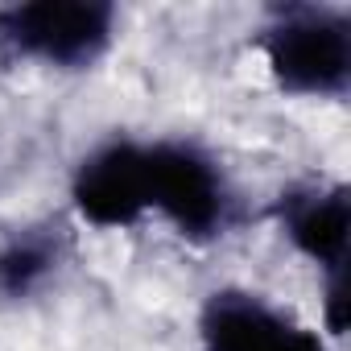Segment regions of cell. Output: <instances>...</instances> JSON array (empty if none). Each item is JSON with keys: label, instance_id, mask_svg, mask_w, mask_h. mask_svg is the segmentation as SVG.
<instances>
[{"label": "cell", "instance_id": "6da1fadb", "mask_svg": "<svg viewBox=\"0 0 351 351\" xmlns=\"http://www.w3.org/2000/svg\"><path fill=\"white\" fill-rule=\"evenodd\" d=\"M273 79L293 95L339 99L351 87V17L330 5L273 9L261 29Z\"/></svg>", "mask_w": 351, "mask_h": 351}, {"label": "cell", "instance_id": "7a4b0ae2", "mask_svg": "<svg viewBox=\"0 0 351 351\" xmlns=\"http://www.w3.org/2000/svg\"><path fill=\"white\" fill-rule=\"evenodd\" d=\"M116 38V9L104 0H34L0 9V58L83 71Z\"/></svg>", "mask_w": 351, "mask_h": 351}, {"label": "cell", "instance_id": "3957f363", "mask_svg": "<svg viewBox=\"0 0 351 351\" xmlns=\"http://www.w3.org/2000/svg\"><path fill=\"white\" fill-rule=\"evenodd\" d=\"M149 211H161L186 240H215L232 228L236 195L219 161L195 141H153Z\"/></svg>", "mask_w": 351, "mask_h": 351}, {"label": "cell", "instance_id": "277c9868", "mask_svg": "<svg viewBox=\"0 0 351 351\" xmlns=\"http://www.w3.org/2000/svg\"><path fill=\"white\" fill-rule=\"evenodd\" d=\"M199 335L203 351H326L318 330L252 289H215L199 314Z\"/></svg>", "mask_w": 351, "mask_h": 351}, {"label": "cell", "instance_id": "5b68a950", "mask_svg": "<svg viewBox=\"0 0 351 351\" xmlns=\"http://www.w3.org/2000/svg\"><path fill=\"white\" fill-rule=\"evenodd\" d=\"M79 215L95 228H128L149 211V145L108 141L91 149L71 182Z\"/></svg>", "mask_w": 351, "mask_h": 351}, {"label": "cell", "instance_id": "8992f818", "mask_svg": "<svg viewBox=\"0 0 351 351\" xmlns=\"http://www.w3.org/2000/svg\"><path fill=\"white\" fill-rule=\"evenodd\" d=\"M281 228L289 244L310 256L318 269L343 273L347 269V232H351V195L343 182H306L281 195L277 203Z\"/></svg>", "mask_w": 351, "mask_h": 351}, {"label": "cell", "instance_id": "52a82bcc", "mask_svg": "<svg viewBox=\"0 0 351 351\" xmlns=\"http://www.w3.org/2000/svg\"><path fill=\"white\" fill-rule=\"evenodd\" d=\"M71 256V236L62 223H25L0 240V298L29 302L54 285Z\"/></svg>", "mask_w": 351, "mask_h": 351}, {"label": "cell", "instance_id": "ba28073f", "mask_svg": "<svg viewBox=\"0 0 351 351\" xmlns=\"http://www.w3.org/2000/svg\"><path fill=\"white\" fill-rule=\"evenodd\" d=\"M326 326L335 335L347 330V269L326 277Z\"/></svg>", "mask_w": 351, "mask_h": 351}]
</instances>
